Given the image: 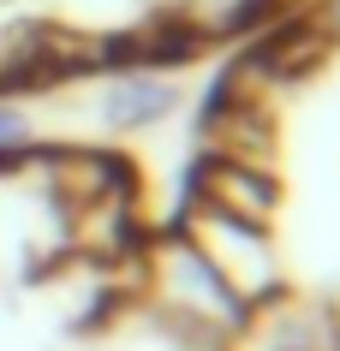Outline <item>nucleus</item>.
Returning <instances> with one entry per match:
<instances>
[{
  "label": "nucleus",
  "instance_id": "1",
  "mask_svg": "<svg viewBox=\"0 0 340 351\" xmlns=\"http://www.w3.org/2000/svg\"><path fill=\"white\" fill-rule=\"evenodd\" d=\"M179 239L203 256V268L221 280L239 304H257V298H275V250H269L263 226L233 221L209 203H191L185 221H179Z\"/></svg>",
  "mask_w": 340,
  "mask_h": 351
},
{
  "label": "nucleus",
  "instance_id": "2",
  "mask_svg": "<svg viewBox=\"0 0 340 351\" xmlns=\"http://www.w3.org/2000/svg\"><path fill=\"white\" fill-rule=\"evenodd\" d=\"M155 298H161V315L179 322L185 333H233L239 328V310H245L203 268V256L185 239H173V244L155 250Z\"/></svg>",
  "mask_w": 340,
  "mask_h": 351
},
{
  "label": "nucleus",
  "instance_id": "3",
  "mask_svg": "<svg viewBox=\"0 0 340 351\" xmlns=\"http://www.w3.org/2000/svg\"><path fill=\"white\" fill-rule=\"evenodd\" d=\"M209 131V149H215V161H239V167H263L269 173V149H275V131H269V108H263V95H251V90H233L209 108L203 119Z\"/></svg>",
  "mask_w": 340,
  "mask_h": 351
},
{
  "label": "nucleus",
  "instance_id": "4",
  "mask_svg": "<svg viewBox=\"0 0 340 351\" xmlns=\"http://www.w3.org/2000/svg\"><path fill=\"white\" fill-rule=\"evenodd\" d=\"M197 203L221 208V215H233V221L263 226V221H269V208H275V179H269L263 167L203 161V173H197Z\"/></svg>",
  "mask_w": 340,
  "mask_h": 351
},
{
  "label": "nucleus",
  "instance_id": "5",
  "mask_svg": "<svg viewBox=\"0 0 340 351\" xmlns=\"http://www.w3.org/2000/svg\"><path fill=\"white\" fill-rule=\"evenodd\" d=\"M42 173H54V185L72 197V203H102V197H120L126 179H132V167L113 161V155H95V149H72V155H48Z\"/></svg>",
  "mask_w": 340,
  "mask_h": 351
},
{
  "label": "nucleus",
  "instance_id": "6",
  "mask_svg": "<svg viewBox=\"0 0 340 351\" xmlns=\"http://www.w3.org/2000/svg\"><path fill=\"white\" fill-rule=\"evenodd\" d=\"M322 54H328V36H322L317 24H293V30H281V36H269L263 48H257L251 72H263V77H299V72H310Z\"/></svg>",
  "mask_w": 340,
  "mask_h": 351
},
{
  "label": "nucleus",
  "instance_id": "7",
  "mask_svg": "<svg viewBox=\"0 0 340 351\" xmlns=\"http://www.w3.org/2000/svg\"><path fill=\"white\" fill-rule=\"evenodd\" d=\"M168 108H173V84H161V77H126L108 95V113L120 125H144V119H155Z\"/></svg>",
  "mask_w": 340,
  "mask_h": 351
},
{
  "label": "nucleus",
  "instance_id": "8",
  "mask_svg": "<svg viewBox=\"0 0 340 351\" xmlns=\"http://www.w3.org/2000/svg\"><path fill=\"white\" fill-rule=\"evenodd\" d=\"M24 137H30V119H24L19 108H0V155L24 149Z\"/></svg>",
  "mask_w": 340,
  "mask_h": 351
},
{
  "label": "nucleus",
  "instance_id": "9",
  "mask_svg": "<svg viewBox=\"0 0 340 351\" xmlns=\"http://www.w3.org/2000/svg\"><path fill=\"white\" fill-rule=\"evenodd\" d=\"M310 24H317V30H322L328 42H340V0H328V6H322V12H317Z\"/></svg>",
  "mask_w": 340,
  "mask_h": 351
}]
</instances>
